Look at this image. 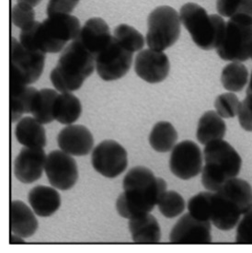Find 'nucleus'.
I'll list each match as a JSON object with an SVG mask.
<instances>
[{
  "label": "nucleus",
  "mask_w": 252,
  "mask_h": 253,
  "mask_svg": "<svg viewBox=\"0 0 252 253\" xmlns=\"http://www.w3.org/2000/svg\"><path fill=\"white\" fill-rule=\"evenodd\" d=\"M57 144L61 150L71 156L82 157L90 153L94 147L92 133L82 125H69L60 131Z\"/></svg>",
  "instance_id": "obj_17"
},
{
  "label": "nucleus",
  "mask_w": 252,
  "mask_h": 253,
  "mask_svg": "<svg viewBox=\"0 0 252 253\" xmlns=\"http://www.w3.org/2000/svg\"><path fill=\"white\" fill-rule=\"evenodd\" d=\"M250 74L245 65L241 62H230L223 68L221 83L229 92H240L249 83Z\"/></svg>",
  "instance_id": "obj_27"
},
{
  "label": "nucleus",
  "mask_w": 252,
  "mask_h": 253,
  "mask_svg": "<svg viewBox=\"0 0 252 253\" xmlns=\"http://www.w3.org/2000/svg\"><path fill=\"white\" fill-rule=\"evenodd\" d=\"M30 206L40 217H49L59 210L62 205L61 195L54 187L38 185L28 195Z\"/></svg>",
  "instance_id": "obj_19"
},
{
  "label": "nucleus",
  "mask_w": 252,
  "mask_h": 253,
  "mask_svg": "<svg viewBox=\"0 0 252 253\" xmlns=\"http://www.w3.org/2000/svg\"><path fill=\"white\" fill-rule=\"evenodd\" d=\"M11 21L20 30H25L32 26L36 21L34 7L18 2L11 9Z\"/></svg>",
  "instance_id": "obj_33"
},
{
  "label": "nucleus",
  "mask_w": 252,
  "mask_h": 253,
  "mask_svg": "<svg viewBox=\"0 0 252 253\" xmlns=\"http://www.w3.org/2000/svg\"><path fill=\"white\" fill-rule=\"evenodd\" d=\"M251 59L252 60V57H251Z\"/></svg>",
  "instance_id": "obj_42"
},
{
  "label": "nucleus",
  "mask_w": 252,
  "mask_h": 253,
  "mask_svg": "<svg viewBox=\"0 0 252 253\" xmlns=\"http://www.w3.org/2000/svg\"><path fill=\"white\" fill-rule=\"evenodd\" d=\"M179 134L171 123L161 121L157 123L149 134V145L159 153H168L177 145Z\"/></svg>",
  "instance_id": "obj_26"
},
{
  "label": "nucleus",
  "mask_w": 252,
  "mask_h": 253,
  "mask_svg": "<svg viewBox=\"0 0 252 253\" xmlns=\"http://www.w3.org/2000/svg\"><path fill=\"white\" fill-rule=\"evenodd\" d=\"M134 71L141 80L149 84H158L168 78L170 62L164 52L151 48L143 49L135 56Z\"/></svg>",
  "instance_id": "obj_15"
},
{
  "label": "nucleus",
  "mask_w": 252,
  "mask_h": 253,
  "mask_svg": "<svg viewBox=\"0 0 252 253\" xmlns=\"http://www.w3.org/2000/svg\"><path fill=\"white\" fill-rule=\"evenodd\" d=\"M181 24L200 49H216L226 33V21L219 14H208L199 4L189 2L179 9Z\"/></svg>",
  "instance_id": "obj_6"
},
{
  "label": "nucleus",
  "mask_w": 252,
  "mask_h": 253,
  "mask_svg": "<svg viewBox=\"0 0 252 253\" xmlns=\"http://www.w3.org/2000/svg\"><path fill=\"white\" fill-rule=\"evenodd\" d=\"M221 59L245 62L252 54V18L238 13L226 21V33L215 49Z\"/></svg>",
  "instance_id": "obj_7"
},
{
  "label": "nucleus",
  "mask_w": 252,
  "mask_h": 253,
  "mask_svg": "<svg viewBox=\"0 0 252 253\" xmlns=\"http://www.w3.org/2000/svg\"><path fill=\"white\" fill-rule=\"evenodd\" d=\"M58 94L57 90L52 88H42L38 90L32 114L41 124L48 125L54 121L53 109Z\"/></svg>",
  "instance_id": "obj_28"
},
{
  "label": "nucleus",
  "mask_w": 252,
  "mask_h": 253,
  "mask_svg": "<svg viewBox=\"0 0 252 253\" xmlns=\"http://www.w3.org/2000/svg\"><path fill=\"white\" fill-rule=\"evenodd\" d=\"M180 33V17L174 7L159 6L148 15L146 35L148 48L164 52L178 42Z\"/></svg>",
  "instance_id": "obj_8"
},
{
  "label": "nucleus",
  "mask_w": 252,
  "mask_h": 253,
  "mask_svg": "<svg viewBox=\"0 0 252 253\" xmlns=\"http://www.w3.org/2000/svg\"><path fill=\"white\" fill-rule=\"evenodd\" d=\"M160 213L166 218H175L184 212L186 203L184 198L175 191H167L158 203Z\"/></svg>",
  "instance_id": "obj_30"
},
{
  "label": "nucleus",
  "mask_w": 252,
  "mask_h": 253,
  "mask_svg": "<svg viewBox=\"0 0 252 253\" xmlns=\"http://www.w3.org/2000/svg\"><path fill=\"white\" fill-rule=\"evenodd\" d=\"M44 171L50 184L60 191L72 189L79 180L77 161L63 150H53L47 155Z\"/></svg>",
  "instance_id": "obj_13"
},
{
  "label": "nucleus",
  "mask_w": 252,
  "mask_h": 253,
  "mask_svg": "<svg viewBox=\"0 0 252 253\" xmlns=\"http://www.w3.org/2000/svg\"><path fill=\"white\" fill-rule=\"evenodd\" d=\"M133 53L126 50L113 37L110 43L95 57L96 71L104 81H115L124 78L131 69Z\"/></svg>",
  "instance_id": "obj_10"
},
{
  "label": "nucleus",
  "mask_w": 252,
  "mask_h": 253,
  "mask_svg": "<svg viewBox=\"0 0 252 253\" xmlns=\"http://www.w3.org/2000/svg\"><path fill=\"white\" fill-rule=\"evenodd\" d=\"M226 133V122L215 111H207L201 116L196 130L200 144L206 146L212 141L224 139Z\"/></svg>",
  "instance_id": "obj_24"
},
{
  "label": "nucleus",
  "mask_w": 252,
  "mask_h": 253,
  "mask_svg": "<svg viewBox=\"0 0 252 253\" xmlns=\"http://www.w3.org/2000/svg\"><path fill=\"white\" fill-rule=\"evenodd\" d=\"M237 116L241 128L247 132H252V95H247L241 101Z\"/></svg>",
  "instance_id": "obj_35"
},
{
  "label": "nucleus",
  "mask_w": 252,
  "mask_h": 253,
  "mask_svg": "<svg viewBox=\"0 0 252 253\" xmlns=\"http://www.w3.org/2000/svg\"><path fill=\"white\" fill-rule=\"evenodd\" d=\"M212 192H201L191 197L187 204L189 213L195 218L210 221L212 210ZM211 222V221H210Z\"/></svg>",
  "instance_id": "obj_31"
},
{
  "label": "nucleus",
  "mask_w": 252,
  "mask_h": 253,
  "mask_svg": "<svg viewBox=\"0 0 252 253\" xmlns=\"http://www.w3.org/2000/svg\"><path fill=\"white\" fill-rule=\"evenodd\" d=\"M251 207L252 185L247 180L233 178L216 192H212L210 221L219 230H232Z\"/></svg>",
  "instance_id": "obj_3"
},
{
  "label": "nucleus",
  "mask_w": 252,
  "mask_h": 253,
  "mask_svg": "<svg viewBox=\"0 0 252 253\" xmlns=\"http://www.w3.org/2000/svg\"><path fill=\"white\" fill-rule=\"evenodd\" d=\"M113 37L106 21L99 17H93L81 27L77 40L96 57L110 43Z\"/></svg>",
  "instance_id": "obj_18"
},
{
  "label": "nucleus",
  "mask_w": 252,
  "mask_h": 253,
  "mask_svg": "<svg viewBox=\"0 0 252 253\" xmlns=\"http://www.w3.org/2000/svg\"><path fill=\"white\" fill-rule=\"evenodd\" d=\"M128 227L135 243L156 244L161 240L160 223L151 213L129 219Z\"/></svg>",
  "instance_id": "obj_21"
},
{
  "label": "nucleus",
  "mask_w": 252,
  "mask_h": 253,
  "mask_svg": "<svg viewBox=\"0 0 252 253\" xmlns=\"http://www.w3.org/2000/svg\"><path fill=\"white\" fill-rule=\"evenodd\" d=\"M36 213L22 201L14 200L10 206V230L11 233L28 239L36 233L39 222Z\"/></svg>",
  "instance_id": "obj_20"
},
{
  "label": "nucleus",
  "mask_w": 252,
  "mask_h": 253,
  "mask_svg": "<svg viewBox=\"0 0 252 253\" xmlns=\"http://www.w3.org/2000/svg\"><path fill=\"white\" fill-rule=\"evenodd\" d=\"M83 108L73 92H60L55 99L53 117L59 124L69 126L80 119Z\"/></svg>",
  "instance_id": "obj_25"
},
{
  "label": "nucleus",
  "mask_w": 252,
  "mask_h": 253,
  "mask_svg": "<svg viewBox=\"0 0 252 253\" xmlns=\"http://www.w3.org/2000/svg\"><path fill=\"white\" fill-rule=\"evenodd\" d=\"M241 0H216V11L223 18H231L239 13Z\"/></svg>",
  "instance_id": "obj_37"
},
{
  "label": "nucleus",
  "mask_w": 252,
  "mask_h": 253,
  "mask_svg": "<svg viewBox=\"0 0 252 253\" xmlns=\"http://www.w3.org/2000/svg\"><path fill=\"white\" fill-rule=\"evenodd\" d=\"M79 3L80 0H49L46 7L47 16L71 14Z\"/></svg>",
  "instance_id": "obj_36"
},
{
  "label": "nucleus",
  "mask_w": 252,
  "mask_h": 253,
  "mask_svg": "<svg viewBox=\"0 0 252 253\" xmlns=\"http://www.w3.org/2000/svg\"><path fill=\"white\" fill-rule=\"evenodd\" d=\"M38 89L26 85H9L10 118L16 123L24 114H32Z\"/></svg>",
  "instance_id": "obj_23"
},
{
  "label": "nucleus",
  "mask_w": 252,
  "mask_h": 253,
  "mask_svg": "<svg viewBox=\"0 0 252 253\" xmlns=\"http://www.w3.org/2000/svg\"><path fill=\"white\" fill-rule=\"evenodd\" d=\"M15 136L23 147H45L47 144L46 131L43 125L34 116L22 117L15 128Z\"/></svg>",
  "instance_id": "obj_22"
},
{
  "label": "nucleus",
  "mask_w": 252,
  "mask_h": 253,
  "mask_svg": "<svg viewBox=\"0 0 252 253\" xmlns=\"http://www.w3.org/2000/svg\"><path fill=\"white\" fill-rule=\"evenodd\" d=\"M239 13L245 14L252 18V0H241Z\"/></svg>",
  "instance_id": "obj_38"
},
{
  "label": "nucleus",
  "mask_w": 252,
  "mask_h": 253,
  "mask_svg": "<svg viewBox=\"0 0 252 253\" xmlns=\"http://www.w3.org/2000/svg\"><path fill=\"white\" fill-rule=\"evenodd\" d=\"M17 1L20 3H25V4H28V5L34 7L38 6L42 0H17Z\"/></svg>",
  "instance_id": "obj_40"
},
{
  "label": "nucleus",
  "mask_w": 252,
  "mask_h": 253,
  "mask_svg": "<svg viewBox=\"0 0 252 253\" xmlns=\"http://www.w3.org/2000/svg\"><path fill=\"white\" fill-rule=\"evenodd\" d=\"M203 153L205 165L201 181L206 191L216 192L227 180L238 177L240 173L242 159L226 140L208 143Z\"/></svg>",
  "instance_id": "obj_5"
},
{
  "label": "nucleus",
  "mask_w": 252,
  "mask_h": 253,
  "mask_svg": "<svg viewBox=\"0 0 252 253\" xmlns=\"http://www.w3.org/2000/svg\"><path fill=\"white\" fill-rule=\"evenodd\" d=\"M169 241L173 244H209L212 242V223L185 213L172 227Z\"/></svg>",
  "instance_id": "obj_14"
},
{
  "label": "nucleus",
  "mask_w": 252,
  "mask_h": 253,
  "mask_svg": "<svg viewBox=\"0 0 252 253\" xmlns=\"http://www.w3.org/2000/svg\"><path fill=\"white\" fill-rule=\"evenodd\" d=\"M248 87H247V95H252V71L250 76V80H249V83H248Z\"/></svg>",
  "instance_id": "obj_41"
},
{
  "label": "nucleus",
  "mask_w": 252,
  "mask_h": 253,
  "mask_svg": "<svg viewBox=\"0 0 252 253\" xmlns=\"http://www.w3.org/2000/svg\"><path fill=\"white\" fill-rule=\"evenodd\" d=\"M204 162V153L199 146L192 140H183L171 150L169 169L180 180H191L202 173Z\"/></svg>",
  "instance_id": "obj_12"
},
{
  "label": "nucleus",
  "mask_w": 252,
  "mask_h": 253,
  "mask_svg": "<svg viewBox=\"0 0 252 253\" xmlns=\"http://www.w3.org/2000/svg\"><path fill=\"white\" fill-rule=\"evenodd\" d=\"M47 155L43 148L24 147L14 162V175L24 184L40 180L45 169Z\"/></svg>",
  "instance_id": "obj_16"
},
{
  "label": "nucleus",
  "mask_w": 252,
  "mask_h": 253,
  "mask_svg": "<svg viewBox=\"0 0 252 253\" xmlns=\"http://www.w3.org/2000/svg\"><path fill=\"white\" fill-rule=\"evenodd\" d=\"M95 69V56L76 39L61 52L50 80L58 92H73L83 86Z\"/></svg>",
  "instance_id": "obj_4"
},
{
  "label": "nucleus",
  "mask_w": 252,
  "mask_h": 253,
  "mask_svg": "<svg viewBox=\"0 0 252 253\" xmlns=\"http://www.w3.org/2000/svg\"><path fill=\"white\" fill-rule=\"evenodd\" d=\"M93 169L103 177L113 179L125 172L128 167V153L115 140L100 142L91 154Z\"/></svg>",
  "instance_id": "obj_11"
},
{
  "label": "nucleus",
  "mask_w": 252,
  "mask_h": 253,
  "mask_svg": "<svg viewBox=\"0 0 252 253\" xmlns=\"http://www.w3.org/2000/svg\"><path fill=\"white\" fill-rule=\"evenodd\" d=\"M241 101L234 92H226L218 95L214 100L215 112L223 119H230L238 115Z\"/></svg>",
  "instance_id": "obj_32"
},
{
  "label": "nucleus",
  "mask_w": 252,
  "mask_h": 253,
  "mask_svg": "<svg viewBox=\"0 0 252 253\" xmlns=\"http://www.w3.org/2000/svg\"><path fill=\"white\" fill-rule=\"evenodd\" d=\"M25 239L21 238L20 236H18L16 234L11 233L10 235V243L11 244H18V243H24Z\"/></svg>",
  "instance_id": "obj_39"
},
{
  "label": "nucleus",
  "mask_w": 252,
  "mask_h": 253,
  "mask_svg": "<svg viewBox=\"0 0 252 253\" xmlns=\"http://www.w3.org/2000/svg\"><path fill=\"white\" fill-rule=\"evenodd\" d=\"M236 243L252 244V207L246 211L239 220L236 231Z\"/></svg>",
  "instance_id": "obj_34"
},
{
  "label": "nucleus",
  "mask_w": 252,
  "mask_h": 253,
  "mask_svg": "<svg viewBox=\"0 0 252 253\" xmlns=\"http://www.w3.org/2000/svg\"><path fill=\"white\" fill-rule=\"evenodd\" d=\"M46 53L27 49L20 41H10L9 85L31 86L39 80L43 72Z\"/></svg>",
  "instance_id": "obj_9"
},
{
  "label": "nucleus",
  "mask_w": 252,
  "mask_h": 253,
  "mask_svg": "<svg viewBox=\"0 0 252 253\" xmlns=\"http://www.w3.org/2000/svg\"><path fill=\"white\" fill-rule=\"evenodd\" d=\"M124 193L116 201V210L126 219H132L150 213L160 197L166 193V180L156 177L145 166L132 168L123 181Z\"/></svg>",
  "instance_id": "obj_1"
},
{
  "label": "nucleus",
  "mask_w": 252,
  "mask_h": 253,
  "mask_svg": "<svg viewBox=\"0 0 252 253\" xmlns=\"http://www.w3.org/2000/svg\"><path fill=\"white\" fill-rule=\"evenodd\" d=\"M114 39L126 50L132 53H138L146 44V38L134 27L122 23L113 31Z\"/></svg>",
  "instance_id": "obj_29"
},
{
  "label": "nucleus",
  "mask_w": 252,
  "mask_h": 253,
  "mask_svg": "<svg viewBox=\"0 0 252 253\" xmlns=\"http://www.w3.org/2000/svg\"><path fill=\"white\" fill-rule=\"evenodd\" d=\"M81 30L80 21L71 14L47 16L42 21L21 30L20 42L23 46L44 53L62 52L68 42L76 40Z\"/></svg>",
  "instance_id": "obj_2"
}]
</instances>
